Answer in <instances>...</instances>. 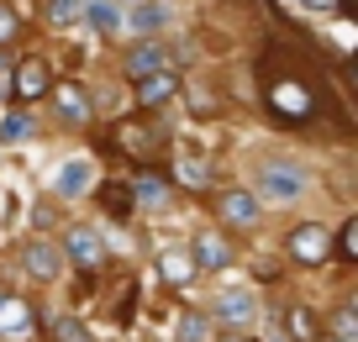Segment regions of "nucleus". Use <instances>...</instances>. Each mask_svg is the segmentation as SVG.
Instances as JSON below:
<instances>
[{"label":"nucleus","instance_id":"obj_18","mask_svg":"<svg viewBox=\"0 0 358 342\" xmlns=\"http://www.w3.org/2000/svg\"><path fill=\"white\" fill-rule=\"evenodd\" d=\"M79 11H85V0H48V22L53 27H74Z\"/></svg>","mask_w":358,"mask_h":342},{"label":"nucleus","instance_id":"obj_11","mask_svg":"<svg viewBox=\"0 0 358 342\" xmlns=\"http://www.w3.org/2000/svg\"><path fill=\"white\" fill-rule=\"evenodd\" d=\"M164 22H169V11L158 6V0H137V6H132V16H127L122 27H132V32H137V37L148 43V37H153V32H158Z\"/></svg>","mask_w":358,"mask_h":342},{"label":"nucleus","instance_id":"obj_15","mask_svg":"<svg viewBox=\"0 0 358 342\" xmlns=\"http://www.w3.org/2000/svg\"><path fill=\"white\" fill-rule=\"evenodd\" d=\"M32 327V306L16 295H0V332H27Z\"/></svg>","mask_w":358,"mask_h":342},{"label":"nucleus","instance_id":"obj_16","mask_svg":"<svg viewBox=\"0 0 358 342\" xmlns=\"http://www.w3.org/2000/svg\"><path fill=\"white\" fill-rule=\"evenodd\" d=\"M58 116H64L69 127H79L90 116V106H85V90L79 85H58Z\"/></svg>","mask_w":358,"mask_h":342},{"label":"nucleus","instance_id":"obj_5","mask_svg":"<svg viewBox=\"0 0 358 342\" xmlns=\"http://www.w3.org/2000/svg\"><path fill=\"white\" fill-rule=\"evenodd\" d=\"M290 258H301V264H322V258H327V227H316V221L295 227V232H290Z\"/></svg>","mask_w":358,"mask_h":342},{"label":"nucleus","instance_id":"obj_2","mask_svg":"<svg viewBox=\"0 0 358 342\" xmlns=\"http://www.w3.org/2000/svg\"><path fill=\"white\" fill-rule=\"evenodd\" d=\"M64 253L74 258L79 269H101V264H106V237H101V232H90V227H69Z\"/></svg>","mask_w":358,"mask_h":342},{"label":"nucleus","instance_id":"obj_14","mask_svg":"<svg viewBox=\"0 0 358 342\" xmlns=\"http://www.w3.org/2000/svg\"><path fill=\"white\" fill-rule=\"evenodd\" d=\"M174 95H179V79L169 74V69L137 85V106H164V100H174Z\"/></svg>","mask_w":358,"mask_h":342},{"label":"nucleus","instance_id":"obj_13","mask_svg":"<svg viewBox=\"0 0 358 342\" xmlns=\"http://www.w3.org/2000/svg\"><path fill=\"white\" fill-rule=\"evenodd\" d=\"M85 16L90 27H95V32L101 37H111V32H122V11H116V0H85Z\"/></svg>","mask_w":358,"mask_h":342},{"label":"nucleus","instance_id":"obj_12","mask_svg":"<svg viewBox=\"0 0 358 342\" xmlns=\"http://www.w3.org/2000/svg\"><path fill=\"white\" fill-rule=\"evenodd\" d=\"M158 274H164L169 285H190L201 269H195V258L185 253V248H169V253H158Z\"/></svg>","mask_w":358,"mask_h":342},{"label":"nucleus","instance_id":"obj_20","mask_svg":"<svg viewBox=\"0 0 358 342\" xmlns=\"http://www.w3.org/2000/svg\"><path fill=\"white\" fill-rule=\"evenodd\" d=\"M53 337H58V342H95L79 316H58V321H53Z\"/></svg>","mask_w":358,"mask_h":342},{"label":"nucleus","instance_id":"obj_21","mask_svg":"<svg viewBox=\"0 0 358 342\" xmlns=\"http://www.w3.org/2000/svg\"><path fill=\"white\" fill-rule=\"evenodd\" d=\"M332 332H337V342H358V321H353V311H337V316H332Z\"/></svg>","mask_w":358,"mask_h":342},{"label":"nucleus","instance_id":"obj_17","mask_svg":"<svg viewBox=\"0 0 358 342\" xmlns=\"http://www.w3.org/2000/svg\"><path fill=\"white\" fill-rule=\"evenodd\" d=\"M132 200H137V206H148V211H158V206H164V179H153V174H143V179H137V185H132Z\"/></svg>","mask_w":358,"mask_h":342},{"label":"nucleus","instance_id":"obj_1","mask_svg":"<svg viewBox=\"0 0 358 342\" xmlns=\"http://www.w3.org/2000/svg\"><path fill=\"white\" fill-rule=\"evenodd\" d=\"M258 190H264L268 200L290 206V200H301L306 190H311V174H306L301 164H285V158H274V164L258 169Z\"/></svg>","mask_w":358,"mask_h":342},{"label":"nucleus","instance_id":"obj_25","mask_svg":"<svg viewBox=\"0 0 358 342\" xmlns=\"http://www.w3.org/2000/svg\"><path fill=\"white\" fill-rule=\"evenodd\" d=\"M16 32V22H11V11H6V6H0V43H6V37Z\"/></svg>","mask_w":358,"mask_h":342},{"label":"nucleus","instance_id":"obj_22","mask_svg":"<svg viewBox=\"0 0 358 342\" xmlns=\"http://www.w3.org/2000/svg\"><path fill=\"white\" fill-rule=\"evenodd\" d=\"M0 137H6V143H16V137H32V116H6V127H0Z\"/></svg>","mask_w":358,"mask_h":342},{"label":"nucleus","instance_id":"obj_8","mask_svg":"<svg viewBox=\"0 0 358 342\" xmlns=\"http://www.w3.org/2000/svg\"><path fill=\"white\" fill-rule=\"evenodd\" d=\"M190 258H195V269H227V264H232V248H227L222 232H201Z\"/></svg>","mask_w":358,"mask_h":342},{"label":"nucleus","instance_id":"obj_4","mask_svg":"<svg viewBox=\"0 0 358 342\" xmlns=\"http://www.w3.org/2000/svg\"><path fill=\"white\" fill-rule=\"evenodd\" d=\"M22 269L32 279H58L64 274V253H58L53 243H27L22 248Z\"/></svg>","mask_w":358,"mask_h":342},{"label":"nucleus","instance_id":"obj_7","mask_svg":"<svg viewBox=\"0 0 358 342\" xmlns=\"http://www.w3.org/2000/svg\"><path fill=\"white\" fill-rule=\"evenodd\" d=\"M11 90H16V100H37V95H48V64H43V58H27V64H16Z\"/></svg>","mask_w":358,"mask_h":342},{"label":"nucleus","instance_id":"obj_3","mask_svg":"<svg viewBox=\"0 0 358 342\" xmlns=\"http://www.w3.org/2000/svg\"><path fill=\"white\" fill-rule=\"evenodd\" d=\"M90 185H95V164H90V158H69L53 174V195H64V200H79Z\"/></svg>","mask_w":358,"mask_h":342},{"label":"nucleus","instance_id":"obj_26","mask_svg":"<svg viewBox=\"0 0 358 342\" xmlns=\"http://www.w3.org/2000/svg\"><path fill=\"white\" fill-rule=\"evenodd\" d=\"M327 342H337V337H327Z\"/></svg>","mask_w":358,"mask_h":342},{"label":"nucleus","instance_id":"obj_23","mask_svg":"<svg viewBox=\"0 0 358 342\" xmlns=\"http://www.w3.org/2000/svg\"><path fill=\"white\" fill-rule=\"evenodd\" d=\"M179 342H206V321L201 316H185V321H179Z\"/></svg>","mask_w":358,"mask_h":342},{"label":"nucleus","instance_id":"obj_9","mask_svg":"<svg viewBox=\"0 0 358 342\" xmlns=\"http://www.w3.org/2000/svg\"><path fill=\"white\" fill-rule=\"evenodd\" d=\"M216 206H222V216L232 221V227H258V200L248 195V190H227Z\"/></svg>","mask_w":358,"mask_h":342},{"label":"nucleus","instance_id":"obj_24","mask_svg":"<svg viewBox=\"0 0 358 342\" xmlns=\"http://www.w3.org/2000/svg\"><path fill=\"white\" fill-rule=\"evenodd\" d=\"M337 253H343V258H358V221H348V227H343V237H337Z\"/></svg>","mask_w":358,"mask_h":342},{"label":"nucleus","instance_id":"obj_6","mask_svg":"<svg viewBox=\"0 0 358 342\" xmlns=\"http://www.w3.org/2000/svg\"><path fill=\"white\" fill-rule=\"evenodd\" d=\"M164 64H169V53L158 43H137L132 53H127V74L143 85V79H153V74H164Z\"/></svg>","mask_w":358,"mask_h":342},{"label":"nucleus","instance_id":"obj_10","mask_svg":"<svg viewBox=\"0 0 358 342\" xmlns=\"http://www.w3.org/2000/svg\"><path fill=\"white\" fill-rule=\"evenodd\" d=\"M253 295H248V290H227L222 300H216V316L227 321V327H248V321H253Z\"/></svg>","mask_w":358,"mask_h":342},{"label":"nucleus","instance_id":"obj_19","mask_svg":"<svg viewBox=\"0 0 358 342\" xmlns=\"http://www.w3.org/2000/svg\"><path fill=\"white\" fill-rule=\"evenodd\" d=\"M290 332H295V342H322V332H316V316H311L306 306L290 311Z\"/></svg>","mask_w":358,"mask_h":342}]
</instances>
